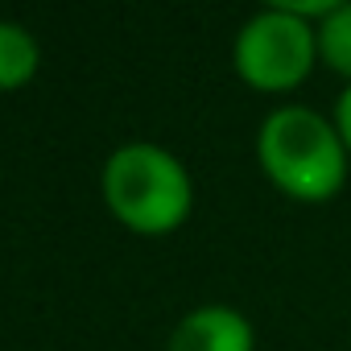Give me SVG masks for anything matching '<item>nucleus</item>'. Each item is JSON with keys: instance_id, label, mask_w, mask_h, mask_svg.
<instances>
[{"instance_id": "423d86ee", "label": "nucleus", "mask_w": 351, "mask_h": 351, "mask_svg": "<svg viewBox=\"0 0 351 351\" xmlns=\"http://www.w3.org/2000/svg\"><path fill=\"white\" fill-rule=\"evenodd\" d=\"M318 62L351 83V0H339L335 13L318 25Z\"/></svg>"}, {"instance_id": "20e7f679", "label": "nucleus", "mask_w": 351, "mask_h": 351, "mask_svg": "<svg viewBox=\"0 0 351 351\" xmlns=\"http://www.w3.org/2000/svg\"><path fill=\"white\" fill-rule=\"evenodd\" d=\"M169 351H256V330L236 306L207 302L173 322Z\"/></svg>"}, {"instance_id": "0eeeda50", "label": "nucleus", "mask_w": 351, "mask_h": 351, "mask_svg": "<svg viewBox=\"0 0 351 351\" xmlns=\"http://www.w3.org/2000/svg\"><path fill=\"white\" fill-rule=\"evenodd\" d=\"M335 128H339V136H343V145H347V153H351V83L339 91V99H335Z\"/></svg>"}, {"instance_id": "f03ea898", "label": "nucleus", "mask_w": 351, "mask_h": 351, "mask_svg": "<svg viewBox=\"0 0 351 351\" xmlns=\"http://www.w3.org/2000/svg\"><path fill=\"white\" fill-rule=\"evenodd\" d=\"M99 191L108 211L141 236H169L195 207V182L178 153L153 141H128L108 153Z\"/></svg>"}, {"instance_id": "f257e3e1", "label": "nucleus", "mask_w": 351, "mask_h": 351, "mask_svg": "<svg viewBox=\"0 0 351 351\" xmlns=\"http://www.w3.org/2000/svg\"><path fill=\"white\" fill-rule=\"evenodd\" d=\"M265 178L298 203H330L347 182V145L330 116L306 104H277L256 128Z\"/></svg>"}, {"instance_id": "7ed1b4c3", "label": "nucleus", "mask_w": 351, "mask_h": 351, "mask_svg": "<svg viewBox=\"0 0 351 351\" xmlns=\"http://www.w3.org/2000/svg\"><path fill=\"white\" fill-rule=\"evenodd\" d=\"M318 62V29L289 13L285 5L256 9L232 42V66L236 75L256 91H293L310 79Z\"/></svg>"}, {"instance_id": "39448f33", "label": "nucleus", "mask_w": 351, "mask_h": 351, "mask_svg": "<svg viewBox=\"0 0 351 351\" xmlns=\"http://www.w3.org/2000/svg\"><path fill=\"white\" fill-rule=\"evenodd\" d=\"M38 62H42L38 38L17 21H0V91L25 87L38 75Z\"/></svg>"}]
</instances>
